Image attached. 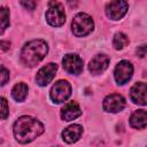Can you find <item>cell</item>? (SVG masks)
<instances>
[{
  "mask_svg": "<svg viewBox=\"0 0 147 147\" xmlns=\"http://www.w3.org/2000/svg\"><path fill=\"white\" fill-rule=\"evenodd\" d=\"M14 136L21 144H28L34 140L44 132V125L36 118L22 116L14 123Z\"/></svg>",
  "mask_w": 147,
  "mask_h": 147,
  "instance_id": "cell-1",
  "label": "cell"
},
{
  "mask_svg": "<svg viewBox=\"0 0 147 147\" xmlns=\"http://www.w3.org/2000/svg\"><path fill=\"white\" fill-rule=\"evenodd\" d=\"M48 46L41 39H36L26 42L21 52V60L26 67L37 65L47 54Z\"/></svg>",
  "mask_w": 147,
  "mask_h": 147,
  "instance_id": "cell-2",
  "label": "cell"
},
{
  "mask_svg": "<svg viewBox=\"0 0 147 147\" xmlns=\"http://www.w3.org/2000/svg\"><path fill=\"white\" fill-rule=\"evenodd\" d=\"M46 21L52 26H61L65 22V13L62 3L56 0H51L47 6V10L45 13Z\"/></svg>",
  "mask_w": 147,
  "mask_h": 147,
  "instance_id": "cell-3",
  "label": "cell"
},
{
  "mask_svg": "<svg viewBox=\"0 0 147 147\" xmlns=\"http://www.w3.org/2000/svg\"><path fill=\"white\" fill-rule=\"evenodd\" d=\"M93 28H94V23H93L92 17L85 13L77 14L74 17L72 23H71V30L76 37L87 36L88 33L92 32Z\"/></svg>",
  "mask_w": 147,
  "mask_h": 147,
  "instance_id": "cell-4",
  "label": "cell"
},
{
  "mask_svg": "<svg viewBox=\"0 0 147 147\" xmlns=\"http://www.w3.org/2000/svg\"><path fill=\"white\" fill-rule=\"evenodd\" d=\"M71 95V86L67 80L56 82L51 90V99L55 103H62Z\"/></svg>",
  "mask_w": 147,
  "mask_h": 147,
  "instance_id": "cell-5",
  "label": "cell"
},
{
  "mask_svg": "<svg viewBox=\"0 0 147 147\" xmlns=\"http://www.w3.org/2000/svg\"><path fill=\"white\" fill-rule=\"evenodd\" d=\"M127 9L129 3L126 0H114L106 6V15L113 21H117L126 14Z\"/></svg>",
  "mask_w": 147,
  "mask_h": 147,
  "instance_id": "cell-6",
  "label": "cell"
},
{
  "mask_svg": "<svg viewBox=\"0 0 147 147\" xmlns=\"http://www.w3.org/2000/svg\"><path fill=\"white\" fill-rule=\"evenodd\" d=\"M132 75H133V67L129 61L123 60L117 63L114 71V77L118 85H124L125 83H127L131 79Z\"/></svg>",
  "mask_w": 147,
  "mask_h": 147,
  "instance_id": "cell-7",
  "label": "cell"
},
{
  "mask_svg": "<svg viewBox=\"0 0 147 147\" xmlns=\"http://www.w3.org/2000/svg\"><path fill=\"white\" fill-rule=\"evenodd\" d=\"M125 105H126L125 99L121 94L113 93L105 98L102 107L108 113H118L125 108Z\"/></svg>",
  "mask_w": 147,
  "mask_h": 147,
  "instance_id": "cell-8",
  "label": "cell"
},
{
  "mask_svg": "<svg viewBox=\"0 0 147 147\" xmlns=\"http://www.w3.org/2000/svg\"><path fill=\"white\" fill-rule=\"evenodd\" d=\"M56 71H57V65L55 63H48V64L44 65L37 72V76H36L37 84L39 86H46V85H48L53 80Z\"/></svg>",
  "mask_w": 147,
  "mask_h": 147,
  "instance_id": "cell-9",
  "label": "cell"
},
{
  "mask_svg": "<svg viewBox=\"0 0 147 147\" xmlns=\"http://www.w3.org/2000/svg\"><path fill=\"white\" fill-rule=\"evenodd\" d=\"M64 70L71 75H79L83 71V60L76 54H67L62 60Z\"/></svg>",
  "mask_w": 147,
  "mask_h": 147,
  "instance_id": "cell-10",
  "label": "cell"
},
{
  "mask_svg": "<svg viewBox=\"0 0 147 147\" xmlns=\"http://www.w3.org/2000/svg\"><path fill=\"white\" fill-rule=\"evenodd\" d=\"M130 99L137 105H147V84L136 83L130 90Z\"/></svg>",
  "mask_w": 147,
  "mask_h": 147,
  "instance_id": "cell-11",
  "label": "cell"
},
{
  "mask_svg": "<svg viewBox=\"0 0 147 147\" xmlns=\"http://www.w3.org/2000/svg\"><path fill=\"white\" fill-rule=\"evenodd\" d=\"M109 62H110V59H109V56H107L106 54H96V55L90 61L88 70H90L93 75L101 74V72H103V71L108 68Z\"/></svg>",
  "mask_w": 147,
  "mask_h": 147,
  "instance_id": "cell-12",
  "label": "cell"
},
{
  "mask_svg": "<svg viewBox=\"0 0 147 147\" xmlns=\"http://www.w3.org/2000/svg\"><path fill=\"white\" fill-rule=\"evenodd\" d=\"M82 115V110L79 105L76 101H70L64 105V107L61 109V117L63 121L70 122L72 119H76Z\"/></svg>",
  "mask_w": 147,
  "mask_h": 147,
  "instance_id": "cell-13",
  "label": "cell"
},
{
  "mask_svg": "<svg viewBox=\"0 0 147 147\" xmlns=\"http://www.w3.org/2000/svg\"><path fill=\"white\" fill-rule=\"evenodd\" d=\"M82 133H83V127L78 124H74V125H70L63 130L62 138L65 142L72 144V142H76L80 138Z\"/></svg>",
  "mask_w": 147,
  "mask_h": 147,
  "instance_id": "cell-14",
  "label": "cell"
},
{
  "mask_svg": "<svg viewBox=\"0 0 147 147\" xmlns=\"http://www.w3.org/2000/svg\"><path fill=\"white\" fill-rule=\"evenodd\" d=\"M130 125L133 129H144L147 126V111L144 109L136 110L130 117Z\"/></svg>",
  "mask_w": 147,
  "mask_h": 147,
  "instance_id": "cell-15",
  "label": "cell"
},
{
  "mask_svg": "<svg viewBox=\"0 0 147 147\" xmlns=\"http://www.w3.org/2000/svg\"><path fill=\"white\" fill-rule=\"evenodd\" d=\"M28 85L24 84V83H17L13 90H11V96L18 101V102H22L25 100L26 95H28Z\"/></svg>",
  "mask_w": 147,
  "mask_h": 147,
  "instance_id": "cell-16",
  "label": "cell"
},
{
  "mask_svg": "<svg viewBox=\"0 0 147 147\" xmlns=\"http://www.w3.org/2000/svg\"><path fill=\"white\" fill-rule=\"evenodd\" d=\"M129 44V38L123 32H117L113 39V46L115 49H123Z\"/></svg>",
  "mask_w": 147,
  "mask_h": 147,
  "instance_id": "cell-17",
  "label": "cell"
},
{
  "mask_svg": "<svg viewBox=\"0 0 147 147\" xmlns=\"http://www.w3.org/2000/svg\"><path fill=\"white\" fill-rule=\"evenodd\" d=\"M0 17H1V34L5 32L7 26L9 25V9L6 7H2L0 10Z\"/></svg>",
  "mask_w": 147,
  "mask_h": 147,
  "instance_id": "cell-18",
  "label": "cell"
},
{
  "mask_svg": "<svg viewBox=\"0 0 147 147\" xmlns=\"http://www.w3.org/2000/svg\"><path fill=\"white\" fill-rule=\"evenodd\" d=\"M38 2H39V0H20V3L25 9H29V10H33L37 7Z\"/></svg>",
  "mask_w": 147,
  "mask_h": 147,
  "instance_id": "cell-19",
  "label": "cell"
},
{
  "mask_svg": "<svg viewBox=\"0 0 147 147\" xmlns=\"http://www.w3.org/2000/svg\"><path fill=\"white\" fill-rule=\"evenodd\" d=\"M8 114H9V109H8L7 101L5 98H1V119H6Z\"/></svg>",
  "mask_w": 147,
  "mask_h": 147,
  "instance_id": "cell-20",
  "label": "cell"
},
{
  "mask_svg": "<svg viewBox=\"0 0 147 147\" xmlns=\"http://www.w3.org/2000/svg\"><path fill=\"white\" fill-rule=\"evenodd\" d=\"M8 80H9V71L2 65L1 67V86L6 85Z\"/></svg>",
  "mask_w": 147,
  "mask_h": 147,
  "instance_id": "cell-21",
  "label": "cell"
},
{
  "mask_svg": "<svg viewBox=\"0 0 147 147\" xmlns=\"http://www.w3.org/2000/svg\"><path fill=\"white\" fill-rule=\"evenodd\" d=\"M136 54H137L139 57L146 56V55H147V45H140L139 47H137Z\"/></svg>",
  "mask_w": 147,
  "mask_h": 147,
  "instance_id": "cell-22",
  "label": "cell"
},
{
  "mask_svg": "<svg viewBox=\"0 0 147 147\" xmlns=\"http://www.w3.org/2000/svg\"><path fill=\"white\" fill-rule=\"evenodd\" d=\"M67 2H68V5H69L70 8H76L78 6L79 0H67Z\"/></svg>",
  "mask_w": 147,
  "mask_h": 147,
  "instance_id": "cell-23",
  "label": "cell"
}]
</instances>
